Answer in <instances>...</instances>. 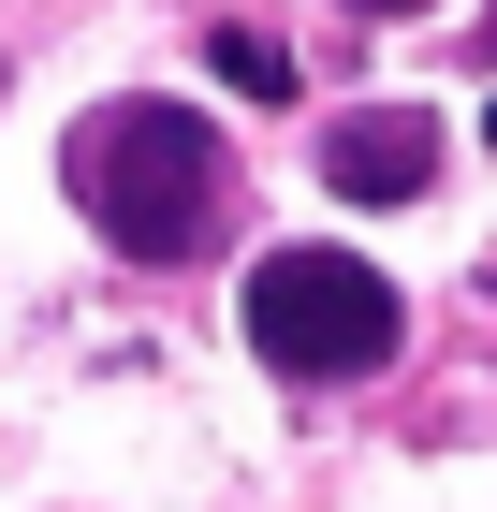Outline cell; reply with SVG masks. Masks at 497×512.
<instances>
[{
    "instance_id": "1",
    "label": "cell",
    "mask_w": 497,
    "mask_h": 512,
    "mask_svg": "<svg viewBox=\"0 0 497 512\" xmlns=\"http://www.w3.org/2000/svg\"><path fill=\"white\" fill-rule=\"evenodd\" d=\"M59 176H74L88 235H103L117 264H191V249L220 235V205H234L220 132H205L191 103H161V88H132V103H88V118H74V147H59Z\"/></svg>"
},
{
    "instance_id": "2",
    "label": "cell",
    "mask_w": 497,
    "mask_h": 512,
    "mask_svg": "<svg viewBox=\"0 0 497 512\" xmlns=\"http://www.w3.org/2000/svg\"><path fill=\"white\" fill-rule=\"evenodd\" d=\"M234 322H249V352H264L278 381H366L410 308H395V278L366 264V249H264Z\"/></svg>"
},
{
    "instance_id": "3",
    "label": "cell",
    "mask_w": 497,
    "mask_h": 512,
    "mask_svg": "<svg viewBox=\"0 0 497 512\" xmlns=\"http://www.w3.org/2000/svg\"><path fill=\"white\" fill-rule=\"evenodd\" d=\"M322 191H337V205H424V191H439V118H424V103L337 118V132H322Z\"/></svg>"
},
{
    "instance_id": "4",
    "label": "cell",
    "mask_w": 497,
    "mask_h": 512,
    "mask_svg": "<svg viewBox=\"0 0 497 512\" xmlns=\"http://www.w3.org/2000/svg\"><path fill=\"white\" fill-rule=\"evenodd\" d=\"M205 59H220V88H234V103H293V44H278V30H249V15H234Z\"/></svg>"
},
{
    "instance_id": "5",
    "label": "cell",
    "mask_w": 497,
    "mask_h": 512,
    "mask_svg": "<svg viewBox=\"0 0 497 512\" xmlns=\"http://www.w3.org/2000/svg\"><path fill=\"white\" fill-rule=\"evenodd\" d=\"M351 15H366V30H395V15H424V0H351Z\"/></svg>"
},
{
    "instance_id": "6",
    "label": "cell",
    "mask_w": 497,
    "mask_h": 512,
    "mask_svg": "<svg viewBox=\"0 0 497 512\" xmlns=\"http://www.w3.org/2000/svg\"><path fill=\"white\" fill-rule=\"evenodd\" d=\"M483 132H497V103H483Z\"/></svg>"
},
{
    "instance_id": "7",
    "label": "cell",
    "mask_w": 497,
    "mask_h": 512,
    "mask_svg": "<svg viewBox=\"0 0 497 512\" xmlns=\"http://www.w3.org/2000/svg\"><path fill=\"white\" fill-rule=\"evenodd\" d=\"M483 44H497V15H483Z\"/></svg>"
}]
</instances>
